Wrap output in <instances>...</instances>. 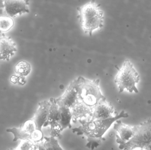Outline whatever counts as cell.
I'll list each match as a JSON object with an SVG mask.
<instances>
[{
    "mask_svg": "<svg viewBox=\"0 0 151 150\" xmlns=\"http://www.w3.org/2000/svg\"><path fill=\"white\" fill-rule=\"evenodd\" d=\"M77 11L81 27L85 34L91 36L94 32L103 28L104 12L95 0L78 7Z\"/></svg>",
    "mask_w": 151,
    "mask_h": 150,
    "instance_id": "6da1fadb",
    "label": "cell"
},
{
    "mask_svg": "<svg viewBox=\"0 0 151 150\" xmlns=\"http://www.w3.org/2000/svg\"><path fill=\"white\" fill-rule=\"evenodd\" d=\"M129 117L128 114L124 111H122L119 114L115 116L103 119L79 120L81 126L73 129V133H77V135H84L88 138L104 139L102 136L109 129L112 124L121 118H126Z\"/></svg>",
    "mask_w": 151,
    "mask_h": 150,
    "instance_id": "7a4b0ae2",
    "label": "cell"
},
{
    "mask_svg": "<svg viewBox=\"0 0 151 150\" xmlns=\"http://www.w3.org/2000/svg\"><path fill=\"white\" fill-rule=\"evenodd\" d=\"M116 136V142L120 149L133 150L136 149L151 150V118L138 126L133 127L132 138L123 142Z\"/></svg>",
    "mask_w": 151,
    "mask_h": 150,
    "instance_id": "3957f363",
    "label": "cell"
},
{
    "mask_svg": "<svg viewBox=\"0 0 151 150\" xmlns=\"http://www.w3.org/2000/svg\"><path fill=\"white\" fill-rule=\"evenodd\" d=\"M75 81L79 99L87 105L93 107L100 100L105 98L100 90L99 79L89 80L79 77Z\"/></svg>",
    "mask_w": 151,
    "mask_h": 150,
    "instance_id": "277c9868",
    "label": "cell"
},
{
    "mask_svg": "<svg viewBox=\"0 0 151 150\" xmlns=\"http://www.w3.org/2000/svg\"><path fill=\"white\" fill-rule=\"evenodd\" d=\"M140 80L139 75L133 67V64L128 60H126L123 66L114 78V82L117 84L119 92L121 93L125 89L129 92L138 93V89L136 86Z\"/></svg>",
    "mask_w": 151,
    "mask_h": 150,
    "instance_id": "5b68a950",
    "label": "cell"
},
{
    "mask_svg": "<svg viewBox=\"0 0 151 150\" xmlns=\"http://www.w3.org/2000/svg\"><path fill=\"white\" fill-rule=\"evenodd\" d=\"M114 107L106 98L100 100L96 105L92 107V113L91 119H103L113 117Z\"/></svg>",
    "mask_w": 151,
    "mask_h": 150,
    "instance_id": "8992f818",
    "label": "cell"
},
{
    "mask_svg": "<svg viewBox=\"0 0 151 150\" xmlns=\"http://www.w3.org/2000/svg\"><path fill=\"white\" fill-rule=\"evenodd\" d=\"M7 14L11 17L29 13V0H4Z\"/></svg>",
    "mask_w": 151,
    "mask_h": 150,
    "instance_id": "52a82bcc",
    "label": "cell"
},
{
    "mask_svg": "<svg viewBox=\"0 0 151 150\" xmlns=\"http://www.w3.org/2000/svg\"><path fill=\"white\" fill-rule=\"evenodd\" d=\"M79 99L78 90L75 80L70 84L64 94L57 99L56 101L59 107H65L70 108Z\"/></svg>",
    "mask_w": 151,
    "mask_h": 150,
    "instance_id": "ba28073f",
    "label": "cell"
},
{
    "mask_svg": "<svg viewBox=\"0 0 151 150\" xmlns=\"http://www.w3.org/2000/svg\"><path fill=\"white\" fill-rule=\"evenodd\" d=\"M17 51L16 44L10 37L0 35V60L9 61Z\"/></svg>",
    "mask_w": 151,
    "mask_h": 150,
    "instance_id": "9c48e42d",
    "label": "cell"
},
{
    "mask_svg": "<svg viewBox=\"0 0 151 150\" xmlns=\"http://www.w3.org/2000/svg\"><path fill=\"white\" fill-rule=\"evenodd\" d=\"M50 105V100H43L39 103V108L32 119L36 124V129L42 130V127L47 121Z\"/></svg>",
    "mask_w": 151,
    "mask_h": 150,
    "instance_id": "30bf717a",
    "label": "cell"
},
{
    "mask_svg": "<svg viewBox=\"0 0 151 150\" xmlns=\"http://www.w3.org/2000/svg\"><path fill=\"white\" fill-rule=\"evenodd\" d=\"M70 110L72 114V121L74 123L79 120L86 119L88 116L91 118L92 115V107L87 105L79 99L71 107Z\"/></svg>",
    "mask_w": 151,
    "mask_h": 150,
    "instance_id": "8fae6325",
    "label": "cell"
},
{
    "mask_svg": "<svg viewBox=\"0 0 151 150\" xmlns=\"http://www.w3.org/2000/svg\"><path fill=\"white\" fill-rule=\"evenodd\" d=\"M14 25L12 17L6 13L4 0H0V35L9 31Z\"/></svg>",
    "mask_w": 151,
    "mask_h": 150,
    "instance_id": "7c38bea8",
    "label": "cell"
},
{
    "mask_svg": "<svg viewBox=\"0 0 151 150\" xmlns=\"http://www.w3.org/2000/svg\"><path fill=\"white\" fill-rule=\"evenodd\" d=\"M114 129L119 133V136H117L122 141H128L133 136V127L123 124L121 121H116L114 126Z\"/></svg>",
    "mask_w": 151,
    "mask_h": 150,
    "instance_id": "4fadbf2b",
    "label": "cell"
},
{
    "mask_svg": "<svg viewBox=\"0 0 151 150\" xmlns=\"http://www.w3.org/2000/svg\"><path fill=\"white\" fill-rule=\"evenodd\" d=\"M50 101L51 105L50 109L49 114L47 121L43 126L44 127L50 126L54 122H58L60 119L59 106L57 103L55 99L51 98L50 99Z\"/></svg>",
    "mask_w": 151,
    "mask_h": 150,
    "instance_id": "5bb4252c",
    "label": "cell"
},
{
    "mask_svg": "<svg viewBox=\"0 0 151 150\" xmlns=\"http://www.w3.org/2000/svg\"><path fill=\"white\" fill-rule=\"evenodd\" d=\"M60 111V119L58 123L60 124L63 130L65 129L72 127L71 120H72V114L70 108L65 107H59Z\"/></svg>",
    "mask_w": 151,
    "mask_h": 150,
    "instance_id": "9a60e30c",
    "label": "cell"
},
{
    "mask_svg": "<svg viewBox=\"0 0 151 150\" xmlns=\"http://www.w3.org/2000/svg\"><path fill=\"white\" fill-rule=\"evenodd\" d=\"M6 131L9 133L13 134L14 137L13 141H17L18 140H25V139H31V134H28L23 128L22 125L18 128H12L6 129Z\"/></svg>",
    "mask_w": 151,
    "mask_h": 150,
    "instance_id": "2e32d148",
    "label": "cell"
},
{
    "mask_svg": "<svg viewBox=\"0 0 151 150\" xmlns=\"http://www.w3.org/2000/svg\"><path fill=\"white\" fill-rule=\"evenodd\" d=\"M16 74L19 76L26 77L30 74L31 71V66L30 63L25 61H21L14 68Z\"/></svg>",
    "mask_w": 151,
    "mask_h": 150,
    "instance_id": "e0dca14e",
    "label": "cell"
},
{
    "mask_svg": "<svg viewBox=\"0 0 151 150\" xmlns=\"http://www.w3.org/2000/svg\"><path fill=\"white\" fill-rule=\"evenodd\" d=\"M44 147L45 150H63L58 144V141L53 136L44 137Z\"/></svg>",
    "mask_w": 151,
    "mask_h": 150,
    "instance_id": "ac0fdd59",
    "label": "cell"
},
{
    "mask_svg": "<svg viewBox=\"0 0 151 150\" xmlns=\"http://www.w3.org/2000/svg\"><path fill=\"white\" fill-rule=\"evenodd\" d=\"M15 150H35V143L31 139L21 140L20 143Z\"/></svg>",
    "mask_w": 151,
    "mask_h": 150,
    "instance_id": "d6986e66",
    "label": "cell"
},
{
    "mask_svg": "<svg viewBox=\"0 0 151 150\" xmlns=\"http://www.w3.org/2000/svg\"><path fill=\"white\" fill-rule=\"evenodd\" d=\"M50 126V133L51 136L58 137L61 136V133L63 131V129L58 122L52 123Z\"/></svg>",
    "mask_w": 151,
    "mask_h": 150,
    "instance_id": "ffe728a7",
    "label": "cell"
},
{
    "mask_svg": "<svg viewBox=\"0 0 151 150\" xmlns=\"http://www.w3.org/2000/svg\"><path fill=\"white\" fill-rule=\"evenodd\" d=\"M23 128L28 134H31L36 129V124L33 120L31 119L26 122L22 125Z\"/></svg>",
    "mask_w": 151,
    "mask_h": 150,
    "instance_id": "44dd1931",
    "label": "cell"
},
{
    "mask_svg": "<svg viewBox=\"0 0 151 150\" xmlns=\"http://www.w3.org/2000/svg\"><path fill=\"white\" fill-rule=\"evenodd\" d=\"M31 139L35 143L42 141L44 139V136L42 131L39 129H35L31 134Z\"/></svg>",
    "mask_w": 151,
    "mask_h": 150,
    "instance_id": "7402d4cb",
    "label": "cell"
},
{
    "mask_svg": "<svg viewBox=\"0 0 151 150\" xmlns=\"http://www.w3.org/2000/svg\"><path fill=\"white\" fill-rule=\"evenodd\" d=\"M101 140L102 139H97V138H88V143L86 144V147L88 149H93L100 145Z\"/></svg>",
    "mask_w": 151,
    "mask_h": 150,
    "instance_id": "603a6c76",
    "label": "cell"
},
{
    "mask_svg": "<svg viewBox=\"0 0 151 150\" xmlns=\"http://www.w3.org/2000/svg\"><path fill=\"white\" fill-rule=\"evenodd\" d=\"M26 83L25 77L19 75L17 84L20 85H24Z\"/></svg>",
    "mask_w": 151,
    "mask_h": 150,
    "instance_id": "cb8c5ba5",
    "label": "cell"
},
{
    "mask_svg": "<svg viewBox=\"0 0 151 150\" xmlns=\"http://www.w3.org/2000/svg\"><path fill=\"white\" fill-rule=\"evenodd\" d=\"M18 75H13L10 77V81L12 83L16 84L17 83L18 78Z\"/></svg>",
    "mask_w": 151,
    "mask_h": 150,
    "instance_id": "d4e9b609",
    "label": "cell"
}]
</instances>
